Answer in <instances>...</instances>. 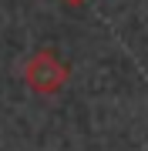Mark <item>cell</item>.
<instances>
[{
  "instance_id": "1",
  "label": "cell",
  "mask_w": 148,
  "mask_h": 151,
  "mask_svg": "<svg viewBox=\"0 0 148 151\" xmlns=\"http://www.w3.org/2000/svg\"><path fill=\"white\" fill-rule=\"evenodd\" d=\"M67 77H71V67H67L64 57H61L57 50H51V47L34 50L30 60L24 64V84H27L34 94H44V97L57 94L61 87L67 84Z\"/></svg>"
},
{
  "instance_id": "2",
  "label": "cell",
  "mask_w": 148,
  "mask_h": 151,
  "mask_svg": "<svg viewBox=\"0 0 148 151\" xmlns=\"http://www.w3.org/2000/svg\"><path fill=\"white\" fill-rule=\"evenodd\" d=\"M61 4H67V7H84L88 0H61Z\"/></svg>"
}]
</instances>
